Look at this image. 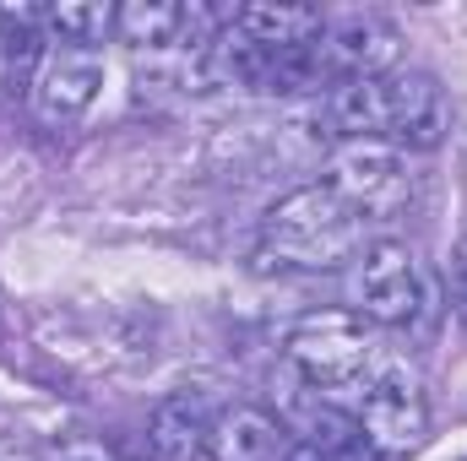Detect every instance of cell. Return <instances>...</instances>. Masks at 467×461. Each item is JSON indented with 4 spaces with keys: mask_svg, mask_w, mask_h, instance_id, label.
<instances>
[{
    "mask_svg": "<svg viewBox=\"0 0 467 461\" xmlns=\"http://www.w3.org/2000/svg\"><path fill=\"white\" fill-rule=\"evenodd\" d=\"M327 115L348 141H386L397 152H435L451 130L446 93L424 71H386V77L337 82L327 98Z\"/></svg>",
    "mask_w": 467,
    "mask_h": 461,
    "instance_id": "obj_1",
    "label": "cell"
},
{
    "mask_svg": "<svg viewBox=\"0 0 467 461\" xmlns=\"http://www.w3.org/2000/svg\"><path fill=\"white\" fill-rule=\"evenodd\" d=\"M364 218L343 207L327 185L288 190L261 218V261L294 266V271H337L343 261H358L364 250Z\"/></svg>",
    "mask_w": 467,
    "mask_h": 461,
    "instance_id": "obj_2",
    "label": "cell"
},
{
    "mask_svg": "<svg viewBox=\"0 0 467 461\" xmlns=\"http://www.w3.org/2000/svg\"><path fill=\"white\" fill-rule=\"evenodd\" d=\"M348 299L353 315L375 321V326H424L430 310H435V288H430L419 255L402 239H375V244L358 250Z\"/></svg>",
    "mask_w": 467,
    "mask_h": 461,
    "instance_id": "obj_3",
    "label": "cell"
},
{
    "mask_svg": "<svg viewBox=\"0 0 467 461\" xmlns=\"http://www.w3.org/2000/svg\"><path fill=\"white\" fill-rule=\"evenodd\" d=\"M321 185H327L343 207H353L364 223H391V218H402V212L413 207V196H419V179H413L408 158H402L397 147H386V141H343V147L327 158Z\"/></svg>",
    "mask_w": 467,
    "mask_h": 461,
    "instance_id": "obj_4",
    "label": "cell"
},
{
    "mask_svg": "<svg viewBox=\"0 0 467 461\" xmlns=\"http://www.w3.org/2000/svg\"><path fill=\"white\" fill-rule=\"evenodd\" d=\"M288 364L310 385L343 391V385H358L380 369V343L353 310H316L288 332Z\"/></svg>",
    "mask_w": 467,
    "mask_h": 461,
    "instance_id": "obj_5",
    "label": "cell"
},
{
    "mask_svg": "<svg viewBox=\"0 0 467 461\" xmlns=\"http://www.w3.org/2000/svg\"><path fill=\"white\" fill-rule=\"evenodd\" d=\"M358 435L369 451H386V456H408L424 446L430 435V402H424V385L408 364H380L369 380H364V402H358Z\"/></svg>",
    "mask_w": 467,
    "mask_h": 461,
    "instance_id": "obj_6",
    "label": "cell"
},
{
    "mask_svg": "<svg viewBox=\"0 0 467 461\" xmlns=\"http://www.w3.org/2000/svg\"><path fill=\"white\" fill-rule=\"evenodd\" d=\"M332 82H353V77H386L402 55V33L386 22V16H343V22H327L321 38H316Z\"/></svg>",
    "mask_w": 467,
    "mask_h": 461,
    "instance_id": "obj_7",
    "label": "cell"
},
{
    "mask_svg": "<svg viewBox=\"0 0 467 461\" xmlns=\"http://www.w3.org/2000/svg\"><path fill=\"white\" fill-rule=\"evenodd\" d=\"M104 87V60L99 49H77V44H60L55 55H44V71L33 82V104L49 125H71L93 109Z\"/></svg>",
    "mask_w": 467,
    "mask_h": 461,
    "instance_id": "obj_8",
    "label": "cell"
},
{
    "mask_svg": "<svg viewBox=\"0 0 467 461\" xmlns=\"http://www.w3.org/2000/svg\"><path fill=\"white\" fill-rule=\"evenodd\" d=\"M115 33L136 49H202L213 38V16L185 0H130L119 5Z\"/></svg>",
    "mask_w": 467,
    "mask_h": 461,
    "instance_id": "obj_9",
    "label": "cell"
},
{
    "mask_svg": "<svg viewBox=\"0 0 467 461\" xmlns=\"http://www.w3.org/2000/svg\"><path fill=\"white\" fill-rule=\"evenodd\" d=\"M213 407L196 391H174L169 402L152 407L147 424V446L158 461H207V435H213Z\"/></svg>",
    "mask_w": 467,
    "mask_h": 461,
    "instance_id": "obj_10",
    "label": "cell"
},
{
    "mask_svg": "<svg viewBox=\"0 0 467 461\" xmlns=\"http://www.w3.org/2000/svg\"><path fill=\"white\" fill-rule=\"evenodd\" d=\"M283 424L261 407H223L207 435V461H283Z\"/></svg>",
    "mask_w": 467,
    "mask_h": 461,
    "instance_id": "obj_11",
    "label": "cell"
},
{
    "mask_svg": "<svg viewBox=\"0 0 467 461\" xmlns=\"http://www.w3.org/2000/svg\"><path fill=\"white\" fill-rule=\"evenodd\" d=\"M234 27L261 44V49H299V44H316L327 16L316 5H239L234 11Z\"/></svg>",
    "mask_w": 467,
    "mask_h": 461,
    "instance_id": "obj_12",
    "label": "cell"
},
{
    "mask_svg": "<svg viewBox=\"0 0 467 461\" xmlns=\"http://www.w3.org/2000/svg\"><path fill=\"white\" fill-rule=\"evenodd\" d=\"M38 22L49 33H60V44H77V49H99L109 33L119 27V5L104 0H82V5H44Z\"/></svg>",
    "mask_w": 467,
    "mask_h": 461,
    "instance_id": "obj_13",
    "label": "cell"
},
{
    "mask_svg": "<svg viewBox=\"0 0 467 461\" xmlns=\"http://www.w3.org/2000/svg\"><path fill=\"white\" fill-rule=\"evenodd\" d=\"M283 461H337L332 451H321V446H310V440H299V446H288V456Z\"/></svg>",
    "mask_w": 467,
    "mask_h": 461,
    "instance_id": "obj_14",
    "label": "cell"
},
{
    "mask_svg": "<svg viewBox=\"0 0 467 461\" xmlns=\"http://www.w3.org/2000/svg\"><path fill=\"white\" fill-rule=\"evenodd\" d=\"M0 461H38L27 446H16V440H0Z\"/></svg>",
    "mask_w": 467,
    "mask_h": 461,
    "instance_id": "obj_15",
    "label": "cell"
},
{
    "mask_svg": "<svg viewBox=\"0 0 467 461\" xmlns=\"http://www.w3.org/2000/svg\"><path fill=\"white\" fill-rule=\"evenodd\" d=\"M77 461H93V456H77Z\"/></svg>",
    "mask_w": 467,
    "mask_h": 461,
    "instance_id": "obj_16",
    "label": "cell"
}]
</instances>
